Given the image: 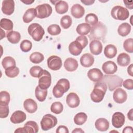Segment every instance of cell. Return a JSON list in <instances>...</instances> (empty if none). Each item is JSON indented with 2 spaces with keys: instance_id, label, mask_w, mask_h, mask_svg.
Listing matches in <instances>:
<instances>
[{
  "instance_id": "39",
  "label": "cell",
  "mask_w": 133,
  "mask_h": 133,
  "mask_svg": "<svg viewBox=\"0 0 133 133\" xmlns=\"http://www.w3.org/2000/svg\"><path fill=\"white\" fill-rule=\"evenodd\" d=\"M72 23L71 17L69 15H65L63 16L60 20V24L62 28L67 29L69 28Z\"/></svg>"
},
{
  "instance_id": "26",
  "label": "cell",
  "mask_w": 133,
  "mask_h": 133,
  "mask_svg": "<svg viewBox=\"0 0 133 133\" xmlns=\"http://www.w3.org/2000/svg\"><path fill=\"white\" fill-rule=\"evenodd\" d=\"M130 62V56L126 53H121L117 57V63L121 66H126L129 65Z\"/></svg>"
},
{
  "instance_id": "29",
  "label": "cell",
  "mask_w": 133,
  "mask_h": 133,
  "mask_svg": "<svg viewBox=\"0 0 133 133\" xmlns=\"http://www.w3.org/2000/svg\"><path fill=\"white\" fill-rule=\"evenodd\" d=\"M36 16V11L34 8H31L26 10L23 16V21L26 23L32 21Z\"/></svg>"
},
{
  "instance_id": "47",
  "label": "cell",
  "mask_w": 133,
  "mask_h": 133,
  "mask_svg": "<svg viewBox=\"0 0 133 133\" xmlns=\"http://www.w3.org/2000/svg\"><path fill=\"white\" fill-rule=\"evenodd\" d=\"M8 104L0 103V117L2 118H6L9 114Z\"/></svg>"
},
{
  "instance_id": "32",
  "label": "cell",
  "mask_w": 133,
  "mask_h": 133,
  "mask_svg": "<svg viewBox=\"0 0 133 133\" xmlns=\"http://www.w3.org/2000/svg\"><path fill=\"white\" fill-rule=\"evenodd\" d=\"M7 38L10 43L12 44H17L21 39V35L18 32L11 31L7 33Z\"/></svg>"
},
{
  "instance_id": "50",
  "label": "cell",
  "mask_w": 133,
  "mask_h": 133,
  "mask_svg": "<svg viewBox=\"0 0 133 133\" xmlns=\"http://www.w3.org/2000/svg\"><path fill=\"white\" fill-rule=\"evenodd\" d=\"M68 128L63 125L59 126L56 129L57 133H69Z\"/></svg>"
},
{
  "instance_id": "56",
  "label": "cell",
  "mask_w": 133,
  "mask_h": 133,
  "mask_svg": "<svg viewBox=\"0 0 133 133\" xmlns=\"http://www.w3.org/2000/svg\"><path fill=\"white\" fill-rule=\"evenodd\" d=\"M74 132H84V131L81 128H75L74 130H73L72 131V133H74Z\"/></svg>"
},
{
  "instance_id": "16",
  "label": "cell",
  "mask_w": 133,
  "mask_h": 133,
  "mask_svg": "<svg viewBox=\"0 0 133 133\" xmlns=\"http://www.w3.org/2000/svg\"><path fill=\"white\" fill-rule=\"evenodd\" d=\"M15 10V2L12 0H5L2 2V10L6 15H11Z\"/></svg>"
},
{
  "instance_id": "25",
  "label": "cell",
  "mask_w": 133,
  "mask_h": 133,
  "mask_svg": "<svg viewBox=\"0 0 133 133\" xmlns=\"http://www.w3.org/2000/svg\"><path fill=\"white\" fill-rule=\"evenodd\" d=\"M109 122L104 118H99L97 119L95 123L96 128L101 131H107L109 128Z\"/></svg>"
},
{
  "instance_id": "45",
  "label": "cell",
  "mask_w": 133,
  "mask_h": 133,
  "mask_svg": "<svg viewBox=\"0 0 133 133\" xmlns=\"http://www.w3.org/2000/svg\"><path fill=\"white\" fill-rule=\"evenodd\" d=\"M10 95L6 91H2L0 93V103L8 104L10 102Z\"/></svg>"
},
{
  "instance_id": "6",
  "label": "cell",
  "mask_w": 133,
  "mask_h": 133,
  "mask_svg": "<svg viewBox=\"0 0 133 133\" xmlns=\"http://www.w3.org/2000/svg\"><path fill=\"white\" fill-rule=\"evenodd\" d=\"M112 17L118 20H125L129 17V13L128 9L121 6H115L111 10Z\"/></svg>"
},
{
  "instance_id": "10",
  "label": "cell",
  "mask_w": 133,
  "mask_h": 133,
  "mask_svg": "<svg viewBox=\"0 0 133 133\" xmlns=\"http://www.w3.org/2000/svg\"><path fill=\"white\" fill-rule=\"evenodd\" d=\"M37 124L34 121H28L24 125L23 127L18 128L15 132H32L36 133L38 131Z\"/></svg>"
},
{
  "instance_id": "35",
  "label": "cell",
  "mask_w": 133,
  "mask_h": 133,
  "mask_svg": "<svg viewBox=\"0 0 133 133\" xmlns=\"http://www.w3.org/2000/svg\"><path fill=\"white\" fill-rule=\"evenodd\" d=\"M2 64L4 69H6L10 67L16 66V61L12 57L7 56L3 59L2 61Z\"/></svg>"
},
{
  "instance_id": "49",
  "label": "cell",
  "mask_w": 133,
  "mask_h": 133,
  "mask_svg": "<svg viewBox=\"0 0 133 133\" xmlns=\"http://www.w3.org/2000/svg\"><path fill=\"white\" fill-rule=\"evenodd\" d=\"M123 86L128 90L133 89V81L132 79H127L122 83Z\"/></svg>"
},
{
  "instance_id": "52",
  "label": "cell",
  "mask_w": 133,
  "mask_h": 133,
  "mask_svg": "<svg viewBox=\"0 0 133 133\" xmlns=\"http://www.w3.org/2000/svg\"><path fill=\"white\" fill-rule=\"evenodd\" d=\"M123 133H125V132L132 133V127L131 126H127V127H125L123 130Z\"/></svg>"
},
{
  "instance_id": "38",
  "label": "cell",
  "mask_w": 133,
  "mask_h": 133,
  "mask_svg": "<svg viewBox=\"0 0 133 133\" xmlns=\"http://www.w3.org/2000/svg\"><path fill=\"white\" fill-rule=\"evenodd\" d=\"M85 21L90 25L94 26L98 22V18L95 14H88L85 17Z\"/></svg>"
},
{
  "instance_id": "54",
  "label": "cell",
  "mask_w": 133,
  "mask_h": 133,
  "mask_svg": "<svg viewBox=\"0 0 133 133\" xmlns=\"http://www.w3.org/2000/svg\"><path fill=\"white\" fill-rule=\"evenodd\" d=\"M81 2L84 4L85 5H92L95 1H90V0H85V1H81Z\"/></svg>"
},
{
  "instance_id": "46",
  "label": "cell",
  "mask_w": 133,
  "mask_h": 133,
  "mask_svg": "<svg viewBox=\"0 0 133 133\" xmlns=\"http://www.w3.org/2000/svg\"><path fill=\"white\" fill-rule=\"evenodd\" d=\"M43 69L39 66L35 65L32 66L30 70V74L33 77L39 78L40 74Z\"/></svg>"
},
{
  "instance_id": "30",
  "label": "cell",
  "mask_w": 133,
  "mask_h": 133,
  "mask_svg": "<svg viewBox=\"0 0 133 133\" xmlns=\"http://www.w3.org/2000/svg\"><path fill=\"white\" fill-rule=\"evenodd\" d=\"M131 31V26L130 25L126 22L123 23L119 25L117 32L118 34L122 36H126L129 34Z\"/></svg>"
},
{
  "instance_id": "8",
  "label": "cell",
  "mask_w": 133,
  "mask_h": 133,
  "mask_svg": "<svg viewBox=\"0 0 133 133\" xmlns=\"http://www.w3.org/2000/svg\"><path fill=\"white\" fill-rule=\"evenodd\" d=\"M36 17L39 19H44L49 17L52 13V7L48 4L38 5L35 8Z\"/></svg>"
},
{
  "instance_id": "36",
  "label": "cell",
  "mask_w": 133,
  "mask_h": 133,
  "mask_svg": "<svg viewBox=\"0 0 133 133\" xmlns=\"http://www.w3.org/2000/svg\"><path fill=\"white\" fill-rule=\"evenodd\" d=\"M44 59V55L39 52H34L30 56V60L33 63H39Z\"/></svg>"
},
{
  "instance_id": "1",
  "label": "cell",
  "mask_w": 133,
  "mask_h": 133,
  "mask_svg": "<svg viewBox=\"0 0 133 133\" xmlns=\"http://www.w3.org/2000/svg\"><path fill=\"white\" fill-rule=\"evenodd\" d=\"M88 35L90 41L92 40H103L107 33V28L104 24L101 22H98L92 26Z\"/></svg>"
},
{
  "instance_id": "28",
  "label": "cell",
  "mask_w": 133,
  "mask_h": 133,
  "mask_svg": "<svg viewBox=\"0 0 133 133\" xmlns=\"http://www.w3.org/2000/svg\"><path fill=\"white\" fill-rule=\"evenodd\" d=\"M117 54V48L115 46L112 44L107 45L104 49V54L105 56L109 59H111L115 57Z\"/></svg>"
},
{
  "instance_id": "15",
  "label": "cell",
  "mask_w": 133,
  "mask_h": 133,
  "mask_svg": "<svg viewBox=\"0 0 133 133\" xmlns=\"http://www.w3.org/2000/svg\"><path fill=\"white\" fill-rule=\"evenodd\" d=\"M66 102L70 108H76L79 105L80 103L79 98L76 94L74 92H71L66 96Z\"/></svg>"
},
{
  "instance_id": "33",
  "label": "cell",
  "mask_w": 133,
  "mask_h": 133,
  "mask_svg": "<svg viewBox=\"0 0 133 133\" xmlns=\"http://www.w3.org/2000/svg\"><path fill=\"white\" fill-rule=\"evenodd\" d=\"M35 95L36 99L40 102L45 100L47 95V90L42 89L38 86H36L35 90Z\"/></svg>"
},
{
  "instance_id": "24",
  "label": "cell",
  "mask_w": 133,
  "mask_h": 133,
  "mask_svg": "<svg viewBox=\"0 0 133 133\" xmlns=\"http://www.w3.org/2000/svg\"><path fill=\"white\" fill-rule=\"evenodd\" d=\"M65 69L69 72H73L78 68V62L77 60L72 58H67L64 62Z\"/></svg>"
},
{
  "instance_id": "57",
  "label": "cell",
  "mask_w": 133,
  "mask_h": 133,
  "mask_svg": "<svg viewBox=\"0 0 133 133\" xmlns=\"http://www.w3.org/2000/svg\"><path fill=\"white\" fill-rule=\"evenodd\" d=\"M34 0L33 1H22L21 2H23V3H25V4H26V5H30V4H31L32 3H33L34 2Z\"/></svg>"
},
{
  "instance_id": "19",
  "label": "cell",
  "mask_w": 133,
  "mask_h": 133,
  "mask_svg": "<svg viewBox=\"0 0 133 133\" xmlns=\"http://www.w3.org/2000/svg\"><path fill=\"white\" fill-rule=\"evenodd\" d=\"M89 48L92 54L98 55L102 52V45L99 40H92L90 43Z\"/></svg>"
},
{
  "instance_id": "20",
  "label": "cell",
  "mask_w": 133,
  "mask_h": 133,
  "mask_svg": "<svg viewBox=\"0 0 133 133\" xmlns=\"http://www.w3.org/2000/svg\"><path fill=\"white\" fill-rule=\"evenodd\" d=\"M23 107L24 109L29 113H33L35 112L37 109L36 102L31 98L25 100L23 102Z\"/></svg>"
},
{
  "instance_id": "44",
  "label": "cell",
  "mask_w": 133,
  "mask_h": 133,
  "mask_svg": "<svg viewBox=\"0 0 133 133\" xmlns=\"http://www.w3.org/2000/svg\"><path fill=\"white\" fill-rule=\"evenodd\" d=\"M124 49L129 53L133 52V39L129 38L126 39L123 43Z\"/></svg>"
},
{
  "instance_id": "2",
  "label": "cell",
  "mask_w": 133,
  "mask_h": 133,
  "mask_svg": "<svg viewBox=\"0 0 133 133\" xmlns=\"http://www.w3.org/2000/svg\"><path fill=\"white\" fill-rule=\"evenodd\" d=\"M107 89V85L104 82L102 81L97 82L90 94L91 100L96 103L101 102L104 98Z\"/></svg>"
},
{
  "instance_id": "27",
  "label": "cell",
  "mask_w": 133,
  "mask_h": 133,
  "mask_svg": "<svg viewBox=\"0 0 133 133\" xmlns=\"http://www.w3.org/2000/svg\"><path fill=\"white\" fill-rule=\"evenodd\" d=\"M69 6L68 3L64 1H57L55 4V9L57 13L63 14L68 11Z\"/></svg>"
},
{
  "instance_id": "11",
  "label": "cell",
  "mask_w": 133,
  "mask_h": 133,
  "mask_svg": "<svg viewBox=\"0 0 133 133\" xmlns=\"http://www.w3.org/2000/svg\"><path fill=\"white\" fill-rule=\"evenodd\" d=\"M62 65L61 59L57 56H51L47 59L48 67L54 71L59 70Z\"/></svg>"
},
{
  "instance_id": "40",
  "label": "cell",
  "mask_w": 133,
  "mask_h": 133,
  "mask_svg": "<svg viewBox=\"0 0 133 133\" xmlns=\"http://www.w3.org/2000/svg\"><path fill=\"white\" fill-rule=\"evenodd\" d=\"M5 73L6 75L10 78H14L18 76L19 73V69L16 66L10 67L5 69Z\"/></svg>"
},
{
  "instance_id": "23",
  "label": "cell",
  "mask_w": 133,
  "mask_h": 133,
  "mask_svg": "<svg viewBox=\"0 0 133 133\" xmlns=\"http://www.w3.org/2000/svg\"><path fill=\"white\" fill-rule=\"evenodd\" d=\"M72 15L75 18H82L85 14L84 8L79 4H76L72 6L71 9Z\"/></svg>"
},
{
  "instance_id": "12",
  "label": "cell",
  "mask_w": 133,
  "mask_h": 133,
  "mask_svg": "<svg viewBox=\"0 0 133 133\" xmlns=\"http://www.w3.org/2000/svg\"><path fill=\"white\" fill-rule=\"evenodd\" d=\"M125 121V117L124 115L119 112L114 113L112 117V125L116 128H119L122 127Z\"/></svg>"
},
{
  "instance_id": "34",
  "label": "cell",
  "mask_w": 133,
  "mask_h": 133,
  "mask_svg": "<svg viewBox=\"0 0 133 133\" xmlns=\"http://www.w3.org/2000/svg\"><path fill=\"white\" fill-rule=\"evenodd\" d=\"M87 119V115L83 112L77 113L74 117V122L76 125H82L84 124Z\"/></svg>"
},
{
  "instance_id": "5",
  "label": "cell",
  "mask_w": 133,
  "mask_h": 133,
  "mask_svg": "<svg viewBox=\"0 0 133 133\" xmlns=\"http://www.w3.org/2000/svg\"><path fill=\"white\" fill-rule=\"evenodd\" d=\"M28 32L32 38L36 42L40 41L45 34V31L43 27L37 23L31 24L28 28Z\"/></svg>"
},
{
  "instance_id": "41",
  "label": "cell",
  "mask_w": 133,
  "mask_h": 133,
  "mask_svg": "<svg viewBox=\"0 0 133 133\" xmlns=\"http://www.w3.org/2000/svg\"><path fill=\"white\" fill-rule=\"evenodd\" d=\"M63 110V107L62 104L59 101L55 102H54L51 107H50V110L51 111L55 113L56 114H60Z\"/></svg>"
},
{
  "instance_id": "18",
  "label": "cell",
  "mask_w": 133,
  "mask_h": 133,
  "mask_svg": "<svg viewBox=\"0 0 133 133\" xmlns=\"http://www.w3.org/2000/svg\"><path fill=\"white\" fill-rule=\"evenodd\" d=\"M26 114L24 112L18 110L12 114L10 119L11 122L14 124H19L23 122L26 119Z\"/></svg>"
},
{
  "instance_id": "31",
  "label": "cell",
  "mask_w": 133,
  "mask_h": 133,
  "mask_svg": "<svg viewBox=\"0 0 133 133\" xmlns=\"http://www.w3.org/2000/svg\"><path fill=\"white\" fill-rule=\"evenodd\" d=\"M91 26L87 23H83L77 25L76 28V32L81 35H85L88 34L91 30Z\"/></svg>"
},
{
  "instance_id": "55",
  "label": "cell",
  "mask_w": 133,
  "mask_h": 133,
  "mask_svg": "<svg viewBox=\"0 0 133 133\" xmlns=\"http://www.w3.org/2000/svg\"><path fill=\"white\" fill-rule=\"evenodd\" d=\"M127 117H128V118L131 121H132V117H133V115H132V109H130V111L128 112V114H127Z\"/></svg>"
},
{
  "instance_id": "43",
  "label": "cell",
  "mask_w": 133,
  "mask_h": 133,
  "mask_svg": "<svg viewBox=\"0 0 133 133\" xmlns=\"http://www.w3.org/2000/svg\"><path fill=\"white\" fill-rule=\"evenodd\" d=\"M20 47L21 50L22 51L26 52L31 49L32 47V44L30 41L28 39H24L21 42Z\"/></svg>"
},
{
  "instance_id": "17",
  "label": "cell",
  "mask_w": 133,
  "mask_h": 133,
  "mask_svg": "<svg viewBox=\"0 0 133 133\" xmlns=\"http://www.w3.org/2000/svg\"><path fill=\"white\" fill-rule=\"evenodd\" d=\"M102 69L105 74L111 75L114 74L117 71V66L113 61H108L102 64Z\"/></svg>"
},
{
  "instance_id": "42",
  "label": "cell",
  "mask_w": 133,
  "mask_h": 133,
  "mask_svg": "<svg viewBox=\"0 0 133 133\" xmlns=\"http://www.w3.org/2000/svg\"><path fill=\"white\" fill-rule=\"evenodd\" d=\"M47 31L51 35H57L60 33L61 28L58 24H51L48 27Z\"/></svg>"
},
{
  "instance_id": "51",
  "label": "cell",
  "mask_w": 133,
  "mask_h": 133,
  "mask_svg": "<svg viewBox=\"0 0 133 133\" xmlns=\"http://www.w3.org/2000/svg\"><path fill=\"white\" fill-rule=\"evenodd\" d=\"M124 3H125V6H126L127 8L132 9L133 7V4H132V2H129V1H124Z\"/></svg>"
},
{
  "instance_id": "4",
  "label": "cell",
  "mask_w": 133,
  "mask_h": 133,
  "mask_svg": "<svg viewBox=\"0 0 133 133\" xmlns=\"http://www.w3.org/2000/svg\"><path fill=\"white\" fill-rule=\"evenodd\" d=\"M101 81L106 83L110 91H113L116 88L122 87L123 80L116 75H105Z\"/></svg>"
},
{
  "instance_id": "37",
  "label": "cell",
  "mask_w": 133,
  "mask_h": 133,
  "mask_svg": "<svg viewBox=\"0 0 133 133\" xmlns=\"http://www.w3.org/2000/svg\"><path fill=\"white\" fill-rule=\"evenodd\" d=\"M13 22L12 21L7 18H3L1 20L0 26L1 28L6 30L11 31L13 29Z\"/></svg>"
},
{
  "instance_id": "53",
  "label": "cell",
  "mask_w": 133,
  "mask_h": 133,
  "mask_svg": "<svg viewBox=\"0 0 133 133\" xmlns=\"http://www.w3.org/2000/svg\"><path fill=\"white\" fill-rule=\"evenodd\" d=\"M132 67H133V64H131L127 68V72L128 74L131 76H133V72H132Z\"/></svg>"
},
{
  "instance_id": "21",
  "label": "cell",
  "mask_w": 133,
  "mask_h": 133,
  "mask_svg": "<svg viewBox=\"0 0 133 133\" xmlns=\"http://www.w3.org/2000/svg\"><path fill=\"white\" fill-rule=\"evenodd\" d=\"M83 49L82 45L76 40L71 42L69 46V52L74 56L79 55L82 52Z\"/></svg>"
},
{
  "instance_id": "3",
  "label": "cell",
  "mask_w": 133,
  "mask_h": 133,
  "mask_svg": "<svg viewBox=\"0 0 133 133\" xmlns=\"http://www.w3.org/2000/svg\"><path fill=\"white\" fill-rule=\"evenodd\" d=\"M70 87V82L67 79H60L52 89V94L56 98H60L69 90Z\"/></svg>"
},
{
  "instance_id": "22",
  "label": "cell",
  "mask_w": 133,
  "mask_h": 133,
  "mask_svg": "<svg viewBox=\"0 0 133 133\" xmlns=\"http://www.w3.org/2000/svg\"><path fill=\"white\" fill-rule=\"evenodd\" d=\"M81 65L85 68L91 66L94 63V57L89 53L84 54L80 58Z\"/></svg>"
},
{
  "instance_id": "9",
  "label": "cell",
  "mask_w": 133,
  "mask_h": 133,
  "mask_svg": "<svg viewBox=\"0 0 133 133\" xmlns=\"http://www.w3.org/2000/svg\"><path fill=\"white\" fill-rule=\"evenodd\" d=\"M38 79V86L42 89H47L51 83V77L50 73L46 70L41 72Z\"/></svg>"
},
{
  "instance_id": "48",
  "label": "cell",
  "mask_w": 133,
  "mask_h": 133,
  "mask_svg": "<svg viewBox=\"0 0 133 133\" xmlns=\"http://www.w3.org/2000/svg\"><path fill=\"white\" fill-rule=\"evenodd\" d=\"M76 41H78L83 46V48H84L88 44V39L87 37H86L84 35H81L79 36H78L76 39Z\"/></svg>"
},
{
  "instance_id": "13",
  "label": "cell",
  "mask_w": 133,
  "mask_h": 133,
  "mask_svg": "<svg viewBox=\"0 0 133 133\" xmlns=\"http://www.w3.org/2000/svg\"><path fill=\"white\" fill-rule=\"evenodd\" d=\"M113 98L114 101L117 103H123L127 100V95L123 89L118 88L114 91Z\"/></svg>"
},
{
  "instance_id": "14",
  "label": "cell",
  "mask_w": 133,
  "mask_h": 133,
  "mask_svg": "<svg viewBox=\"0 0 133 133\" xmlns=\"http://www.w3.org/2000/svg\"><path fill=\"white\" fill-rule=\"evenodd\" d=\"M87 76L90 80L94 82H99L102 80L103 75L101 70L97 68H93L89 70L87 73Z\"/></svg>"
},
{
  "instance_id": "7",
  "label": "cell",
  "mask_w": 133,
  "mask_h": 133,
  "mask_svg": "<svg viewBox=\"0 0 133 133\" xmlns=\"http://www.w3.org/2000/svg\"><path fill=\"white\" fill-rule=\"evenodd\" d=\"M57 123L58 120L55 116L50 114H47L43 117L41 121V128L43 130H48L54 127Z\"/></svg>"
}]
</instances>
